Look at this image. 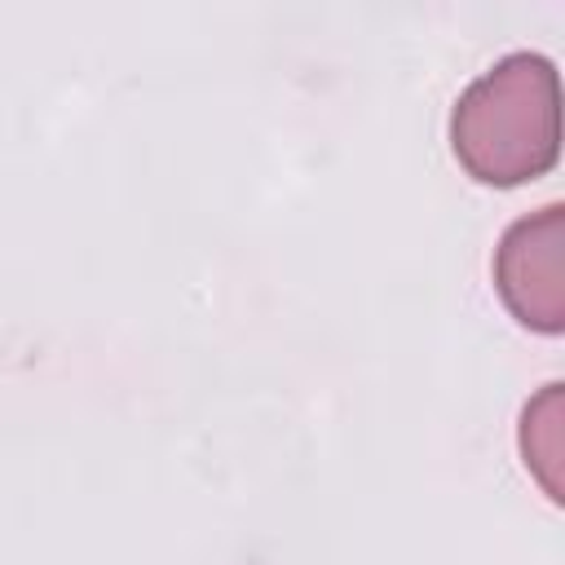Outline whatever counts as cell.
<instances>
[{"mask_svg": "<svg viewBox=\"0 0 565 565\" xmlns=\"http://www.w3.org/2000/svg\"><path fill=\"white\" fill-rule=\"evenodd\" d=\"M450 150L481 185H525L561 159L556 62L516 49L486 66L450 110Z\"/></svg>", "mask_w": 565, "mask_h": 565, "instance_id": "cell-1", "label": "cell"}, {"mask_svg": "<svg viewBox=\"0 0 565 565\" xmlns=\"http://www.w3.org/2000/svg\"><path fill=\"white\" fill-rule=\"evenodd\" d=\"M494 291L508 313L539 331H565V207L547 203L516 216L494 247Z\"/></svg>", "mask_w": 565, "mask_h": 565, "instance_id": "cell-2", "label": "cell"}, {"mask_svg": "<svg viewBox=\"0 0 565 565\" xmlns=\"http://www.w3.org/2000/svg\"><path fill=\"white\" fill-rule=\"evenodd\" d=\"M516 446L530 477L543 486V494L561 503L565 499V384L561 380L543 384L525 402L516 424Z\"/></svg>", "mask_w": 565, "mask_h": 565, "instance_id": "cell-3", "label": "cell"}]
</instances>
